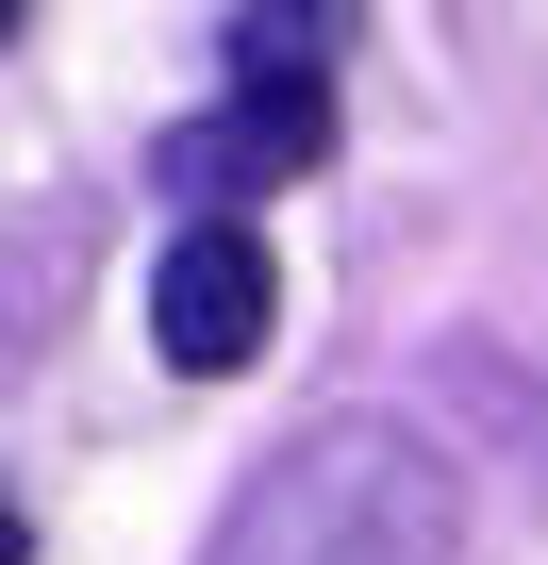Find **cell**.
I'll list each match as a JSON object with an SVG mask.
<instances>
[{"mask_svg":"<svg viewBox=\"0 0 548 565\" xmlns=\"http://www.w3.org/2000/svg\"><path fill=\"white\" fill-rule=\"evenodd\" d=\"M266 333H283V266H266V233H249V216H183L166 266H150V350H166L183 383H233Z\"/></svg>","mask_w":548,"mask_h":565,"instance_id":"3957f363","label":"cell"},{"mask_svg":"<svg viewBox=\"0 0 548 565\" xmlns=\"http://www.w3.org/2000/svg\"><path fill=\"white\" fill-rule=\"evenodd\" d=\"M0 565H34V515H18V499H0Z\"/></svg>","mask_w":548,"mask_h":565,"instance_id":"5b68a950","label":"cell"},{"mask_svg":"<svg viewBox=\"0 0 548 565\" xmlns=\"http://www.w3.org/2000/svg\"><path fill=\"white\" fill-rule=\"evenodd\" d=\"M366 0H233V84H333Z\"/></svg>","mask_w":548,"mask_h":565,"instance_id":"277c9868","label":"cell"},{"mask_svg":"<svg viewBox=\"0 0 548 565\" xmlns=\"http://www.w3.org/2000/svg\"><path fill=\"white\" fill-rule=\"evenodd\" d=\"M18 18H34V0H0V34H18Z\"/></svg>","mask_w":548,"mask_h":565,"instance_id":"8992f818","label":"cell"},{"mask_svg":"<svg viewBox=\"0 0 548 565\" xmlns=\"http://www.w3.org/2000/svg\"><path fill=\"white\" fill-rule=\"evenodd\" d=\"M333 167V84H233L216 117H183L166 150H150V183L183 200V216H249V200H283V183H316Z\"/></svg>","mask_w":548,"mask_h":565,"instance_id":"7a4b0ae2","label":"cell"},{"mask_svg":"<svg viewBox=\"0 0 548 565\" xmlns=\"http://www.w3.org/2000/svg\"><path fill=\"white\" fill-rule=\"evenodd\" d=\"M449 548H465L449 449L399 433V416H333V433L249 466V499L216 515L200 565H449Z\"/></svg>","mask_w":548,"mask_h":565,"instance_id":"6da1fadb","label":"cell"}]
</instances>
